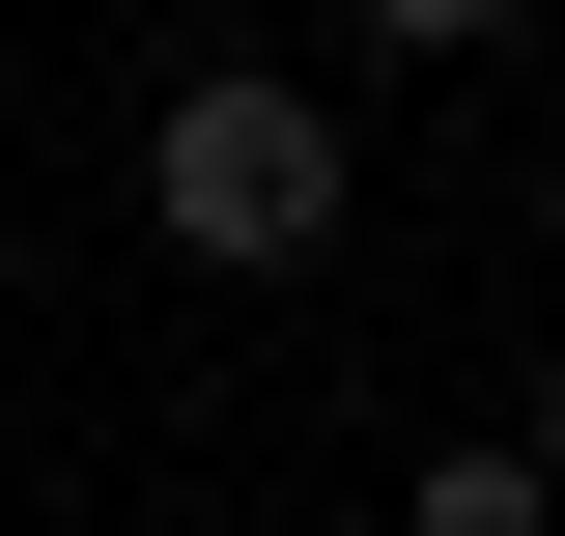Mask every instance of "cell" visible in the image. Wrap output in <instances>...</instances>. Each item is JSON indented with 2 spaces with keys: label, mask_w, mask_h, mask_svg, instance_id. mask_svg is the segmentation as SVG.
<instances>
[{
  "label": "cell",
  "mask_w": 565,
  "mask_h": 536,
  "mask_svg": "<svg viewBox=\"0 0 565 536\" xmlns=\"http://www.w3.org/2000/svg\"><path fill=\"white\" fill-rule=\"evenodd\" d=\"M509 452H537V480H565V367H537V424H509Z\"/></svg>",
  "instance_id": "obj_4"
},
{
  "label": "cell",
  "mask_w": 565,
  "mask_h": 536,
  "mask_svg": "<svg viewBox=\"0 0 565 536\" xmlns=\"http://www.w3.org/2000/svg\"><path fill=\"white\" fill-rule=\"evenodd\" d=\"M537 226H565V170H537Z\"/></svg>",
  "instance_id": "obj_5"
},
{
  "label": "cell",
  "mask_w": 565,
  "mask_h": 536,
  "mask_svg": "<svg viewBox=\"0 0 565 536\" xmlns=\"http://www.w3.org/2000/svg\"><path fill=\"white\" fill-rule=\"evenodd\" d=\"M141 226H170L199 282H311L367 226V114L282 85V57H170V85H141Z\"/></svg>",
  "instance_id": "obj_1"
},
{
  "label": "cell",
  "mask_w": 565,
  "mask_h": 536,
  "mask_svg": "<svg viewBox=\"0 0 565 536\" xmlns=\"http://www.w3.org/2000/svg\"><path fill=\"white\" fill-rule=\"evenodd\" d=\"M396 536H565V480H537V452H509V424H452V452H424V480H396Z\"/></svg>",
  "instance_id": "obj_2"
},
{
  "label": "cell",
  "mask_w": 565,
  "mask_h": 536,
  "mask_svg": "<svg viewBox=\"0 0 565 536\" xmlns=\"http://www.w3.org/2000/svg\"><path fill=\"white\" fill-rule=\"evenodd\" d=\"M340 29H367V57H481L509 0H340Z\"/></svg>",
  "instance_id": "obj_3"
}]
</instances>
